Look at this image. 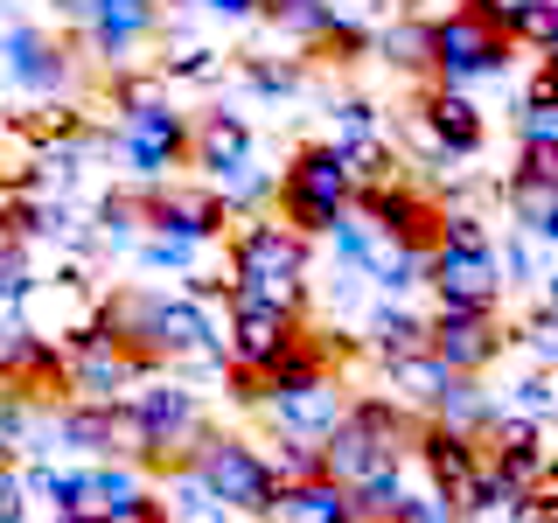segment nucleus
<instances>
[{
  "label": "nucleus",
  "instance_id": "nucleus-33",
  "mask_svg": "<svg viewBox=\"0 0 558 523\" xmlns=\"http://www.w3.org/2000/svg\"><path fill=\"white\" fill-rule=\"evenodd\" d=\"M35 293H43V272H35V258H28V244L14 238L8 252H0V307L8 314H22Z\"/></svg>",
  "mask_w": 558,
  "mask_h": 523
},
{
  "label": "nucleus",
  "instance_id": "nucleus-26",
  "mask_svg": "<svg viewBox=\"0 0 558 523\" xmlns=\"http://www.w3.org/2000/svg\"><path fill=\"white\" fill-rule=\"evenodd\" d=\"M496 412H502V398L488 391L482 377H453V384H447V398H440V405H433L426 418H440V426H453V433H475V440H482V433L496 426Z\"/></svg>",
  "mask_w": 558,
  "mask_h": 523
},
{
  "label": "nucleus",
  "instance_id": "nucleus-53",
  "mask_svg": "<svg viewBox=\"0 0 558 523\" xmlns=\"http://www.w3.org/2000/svg\"><path fill=\"white\" fill-rule=\"evenodd\" d=\"M49 8H57V0H49Z\"/></svg>",
  "mask_w": 558,
  "mask_h": 523
},
{
  "label": "nucleus",
  "instance_id": "nucleus-14",
  "mask_svg": "<svg viewBox=\"0 0 558 523\" xmlns=\"http://www.w3.org/2000/svg\"><path fill=\"white\" fill-rule=\"evenodd\" d=\"M356 217L371 223L384 244H418V252L440 244V196L418 188L412 174H391V182H377V188H356Z\"/></svg>",
  "mask_w": 558,
  "mask_h": 523
},
{
  "label": "nucleus",
  "instance_id": "nucleus-35",
  "mask_svg": "<svg viewBox=\"0 0 558 523\" xmlns=\"http://www.w3.org/2000/svg\"><path fill=\"white\" fill-rule=\"evenodd\" d=\"M502 412H523V418H551L558 412V370H523L510 391H502Z\"/></svg>",
  "mask_w": 558,
  "mask_h": 523
},
{
  "label": "nucleus",
  "instance_id": "nucleus-27",
  "mask_svg": "<svg viewBox=\"0 0 558 523\" xmlns=\"http://www.w3.org/2000/svg\"><path fill=\"white\" fill-rule=\"evenodd\" d=\"M426 258H433V252H418V244H384L377 266H371L377 301H405V293L426 287Z\"/></svg>",
  "mask_w": 558,
  "mask_h": 523
},
{
  "label": "nucleus",
  "instance_id": "nucleus-47",
  "mask_svg": "<svg viewBox=\"0 0 558 523\" xmlns=\"http://www.w3.org/2000/svg\"><path fill=\"white\" fill-rule=\"evenodd\" d=\"M8 475H22V447L0 440V482H8Z\"/></svg>",
  "mask_w": 558,
  "mask_h": 523
},
{
  "label": "nucleus",
  "instance_id": "nucleus-13",
  "mask_svg": "<svg viewBox=\"0 0 558 523\" xmlns=\"http://www.w3.org/2000/svg\"><path fill=\"white\" fill-rule=\"evenodd\" d=\"M140 209H147V231H168V238H196V244H223V231H231V203H223L217 182H154L140 188Z\"/></svg>",
  "mask_w": 558,
  "mask_h": 523
},
{
  "label": "nucleus",
  "instance_id": "nucleus-18",
  "mask_svg": "<svg viewBox=\"0 0 558 523\" xmlns=\"http://www.w3.org/2000/svg\"><path fill=\"white\" fill-rule=\"evenodd\" d=\"M84 453V461H140V433L126 405H98V398H63L57 405V453Z\"/></svg>",
  "mask_w": 558,
  "mask_h": 523
},
{
  "label": "nucleus",
  "instance_id": "nucleus-12",
  "mask_svg": "<svg viewBox=\"0 0 558 523\" xmlns=\"http://www.w3.org/2000/svg\"><path fill=\"white\" fill-rule=\"evenodd\" d=\"M301 328H307V314L252 301V293H231V301H223V356H231L238 370H266V363H279L301 342Z\"/></svg>",
  "mask_w": 558,
  "mask_h": 523
},
{
  "label": "nucleus",
  "instance_id": "nucleus-50",
  "mask_svg": "<svg viewBox=\"0 0 558 523\" xmlns=\"http://www.w3.org/2000/svg\"><path fill=\"white\" fill-rule=\"evenodd\" d=\"M537 244H551V252H558V217H551V231H545V238H537Z\"/></svg>",
  "mask_w": 558,
  "mask_h": 523
},
{
  "label": "nucleus",
  "instance_id": "nucleus-22",
  "mask_svg": "<svg viewBox=\"0 0 558 523\" xmlns=\"http://www.w3.org/2000/svg\"><path fill=\"white\" fill-rule=\"evenodd\" d=\"M426 321L433 314H412L405 301H371V314H363V342H371L377 363L418 356V349H426Z\"/></svg>",
  "mask_w": 558,
  "mask_h": 523
},
{
  "label": "nucleus",
  "instance_id": "nucleus-52",
  "mask_svg": "<svg viewBox=\"0 0 558 523\" xmlns=\"http://www.w3.org/2000/svg\"><path fill=\"white\" fill-rule=\"evenodd\" d=\"M49 523H70V516H49Z\"/></svg>",
  "mask_w": 558,
  "mask_h": 523
},
{
  "label": "nucleus",
  "instance_id": "nucleus-17",
  "mask_svg": "<svg viewBox=\"0 0 558 523\" xmlns=\"http://www.w3.org/2000/svg\"><path fill=\"white\" fill-rule=\"evenodd\" d=\"M258 412H266L272 440H307V447H322L328 433L342 426L349 391H342V377H307V384H287V391H272Z\"/></svg>",
  "mask_w": 558,
  "mask_h": 523
},
{
  "label": "nucleus",
  "instance_id": "nucleus-4",
  "mask_svg": "<svg viewBox=\"0 0 558 523\" xmlns=\"http://www.w3.org/2000/svg\"><path fill=\"white\" fill-rule=\"evenodd\" d=\"M189 475H196L231 516H258V523H266L272 502H279V482H272V467H266V447L244 440V433H217V426H209L203 440H196V453H189Z\"/></svg>",
  "mask_w": 558,
  "mask_h": 523
},
{
  "label": "nucleus",
  "instance_id": "nucleus-48",
  "mask_svg": "<svg viewBox=\"0 0 558 523\" xmlns=\"http://www.w3.org/2000/svg\"><path fill=\"white\" fill-rule=\"evenodd\" d=\"M537 287H545V301H537V307H551V314H558V266H551L545 279H537Z\"/></svg>",
  "mask_w": 558,
  "mask_h": 523
},
{
  "label": "nucleus",
  "instance_id": "nucleus-15",
  "mask_svg": "<svg viewBox=\"0 0 558 523\" xmlns=\"http://www.w3.org/2000/svg\"><path fill=\"white\" fill-rule=\"evenodd\" d=\"M426 349L447 363L453 377H488L496 356L510 349V328H502V314H482V307H433Z\"/></svg>",
  "mask_w": 558,
  "mask_h": 523
},
{
  "label": "nucleus",
  "instance_id": "nucleus-24",
  "mask_svg": "<svg viewBox=\"0 0 558 523\" xmlns=\"http://www.w3.org/2000/svg\"><path fill=\"white\" fill-rule=\"evenodd\" d=\"M371 57H384L398 77L433 84V22H426V14H398V22H384L377 42H371Z\"/></svg>",
  "mask_w": 558,
  "mask_h": 523
},
{
  "label": "nucleus",
  "instance_id": "nucleus-46",
  "mask_svg": "<svg viewBox=\"0 0 558 523\" xmlns=\"http://www.w3.org/2000/svg\"><path fill=\"white\" fill-rule=\"evenodd\" d=\"M14 244V188H0V252Z\"/></svg>",
  "mask_w": 558,
  "mask_h": 523
},
{
  "label": "nucleus",
  "instance_id": "nucleus-43",
  "mask_svg": "<svg viewBox=\"0 0 558 523\" xmlns=\"http://www.w3.org/2000/svg\"><path fill=\"white\" fill-rule=\"evenodd\" d=\"M0 523H28V488H22V475L0 482Z\"/></svg>",
  "mask_w": 558,
  "mask_h": 523
},
{
  "label": "nucleus",
  "instance_id": "nucleus-7",
  "mask_svg": "<svg viewBox=\"0 0 558 523\" xmlns=\"http://www.w3.org/2000/svg\"><path fill=\"white\" fill-rule=\"evenodd\" d=\"M57 14L77 28L84 49H98V63L133 70V49H147L161 35V0H57Z\"/></svg>",
  "mask_w": 558,
  "mask_h": 523
},
{
  "label": "nucleus",
  "instance_id": "nucleus-41",
  "mask_svg": "<svg viewBox=\"0 0 558 523\" xmlns=\"http://www.w3.org/2000/svg\"><path fill=\"white\" fill-rule=\"evenodd\" d=\"M461 8H468V14H482V22H488V28H502V35H517V22H523V14H531V8H537V0H461Z\"/></svg>",
  "mask_w": 558,
  "mask_h": 523
},
{
  "label": "nucleus",
  "instance_id": "nucleus-20",
  "mask_svg": "<svg viewBox=\"0 0 558 523\" xmlns=\"http://www.w3.org/2000/svg\"><path fill=\"white\" fill-rule=\"evenodd\" d=\"M412 461H418V475L440 488V496L461 502V488L482 475V461H488V453H482L475 433H453V426H440V418H426V433H418Z\"/></svg>",
  "mask_w": 558,
  "mask_h": 523
},
{
  "label": "nucleus",
  "instance_id": "nucleus-5",
  "mask_svg": "<svg viewBox=\"0 0 558 523\" xmlns=\"http://www.w3.org/2000/svg\"><path fill=\"white\" fill-rule=\"evenodd\" d=\"M112 154H119V168H126L140 188L174 182V168H189V112L174 98L126 105L119 126H112Z\"/></svg>",
  "mask_w": 558,
  "mask_h": 523
},
{
  "label": "nucleus",
  "instance_id": "nucleus-38",
  "mask_svg": "<svg viewBox=\"0 0 558 523\" xmlns=\"http://www.w3.org/2000/svg\"><path fill=\"white\" fill-rule=\"evenodd\" d=\"M391 523H461V510H453V496H440L433 482H412Z\"/></svg>",
  "mask_w": 558,
  "mask_h": 523
},
{
  "label": "nucleus",
  "instance_id": "nucleus-45",
  "mask_svg": "<svg viewBox=\"0 0 558 523\" xmlns=\"http://www.w3.org/2000/svg\"><path fill=\"white\" fill-rule=\"evenodd\" d=\"M182 8H209V14H231V22H244V14H258L266 0H182Z\"/></svg>",
  "mask_w": 558,
  "mask_h": 523
},
{
  "label": "nucleus",
  "instance_id": "nucleus-44",
  "mask_svg": "<svg viewBox=\"0 0 558 523\" xmlns=\"http://www.w3.org/2000/svg\"><path fill=\"white\" fill-rule=\"evenodd\" d=\"M531 92H551V98H558V35H551L545 49H537V77H531Z\"/></svg>",
  "mask_w": 558,
  "mask_h": 523
},
{
  "label": "nucleus",
  "instance_id": "nucleus-11",
  "mask_svg": "<svg viewBox=\"0 0 558 523\" xmlns=\"http://www.w3.org/2000/svg\"><path fill=\"white\" fill-rule=\"evenodd\" d=\"M426 293H433V307L502 314V258H496V238H482V244H433Z\"/></svg>",
  "mask_w": 558,
  "mask_h": 523
},
{
  "label": "nucleus",
  "instance_id": "nucleus-39",
  "mask_svg": "<svg viewBox=\"0 0 558 523\" xmlns=\"http://www.w3.org/2000/svg\"><path fill=\"white\" fill-rule=\"evenodd\" d=\"M517 342H523V349H531V356H537V363H545V370H558V314H551V307H537V314H531V321H523V328H517Z\"/></svg>",
  "mask_w": 558,
  "mask_h": 523
},
{
  "label": "nucleus",
  "instance_id": "nucleus-6",
  "mask_svg": "<svg viewBox=\"0 0 558 523\" xmlns=\"http://www.w3.org/2000/svg\"><path fill=\"white\" fill-rule=\"evenodd\" d=\"M517 63V42L502 28H488L482 14L447 8L433 14V84H453V92H475V84L502 77Z\"/></svg>",
  "mask_w": 558,
  "mask_h": 523
},
{
  "label": "nucleus",
  "instance_id": "nucleus-32",
  "mask_svg": "<svg viewBox=\"0 0 558 523\" xmlns=\"http://www.w3.org/2000/svg\"><path fill=\"white\" fill-rule=\"evenodd\" d=\"M133 252H140V266H147V272H174V279L203 266V244L196 238H168V231H140Z\"/></svg>",
  "mask_w": 558,
  "mask_h": 523
},
{
  "label": "nucleus",
  "instance_id": "nucleus-16",
  "mask_svg": "<svg viewBox=\"0 0 558 523\" xmlns=\"http://www.w3.org/2000/svg\"><path fill=\"white\" fill-rule=\"evenodd\" d=\"M418 139H433V154L447 161H475L488 147V112L475 105V92H453V84H418Z\"/></svg>",
  "mask_w": 558,
  "mask_h": 523
},
{
  "label": "nucleus",
  "instance_id": "nucleus-49",
  "mask_svg": "<svg viewBox=\"0 0 558 523\" xmlns=\"http://www.w3.org/2000/svg\"><path fill=\"white\" fill-rule=\"evenodd\" d=\"M545 523H558V488H551V496H545Z\"/></svg>",
  "mask_w": 558,
  "mask_h": 523
},
{
  "label": "nucleus",
  "instance_id": "nucleus-34",
  "mask_svg": "<svg viewBox=\"0 0 558 523\" xmlns=\"http://www.w3.org/2000/svg\"><path fill=\"white\" fill-rule=\"evenodd\" d=\"M258 447H266V467H272L279 488H301L314 475H328V467H322V447H307V440H258Z\"/></svg>",
  "mask_w": 558,
  "mask_h": 523
},
{
  "label": "nucleus",
  "instance_id": "nucleus-31",
  "mask_svg": "<svg viewBox=\"0 0 558 523\" xmlns=\"http://www.w3.org/2000/svg\"><path fill=\"white\" fill-rule=\"evenodd\" d=\"M140 231H147V209H140V188H112V196H98V244L126 252V244H140Z\"/></svg>",
  "mask_w": 558,
  "mask_h": 523
},
{
  "label": "nucleus",
  "instance_id": "nucleus-10",
  "mask_svg": "<svg viewBox=\"0 0 558 523\" xmlns=\"http://www.w3.org/2000/svg\"><path fill=\"white\" fill-rule=\"evenodd\" d=\"M252 161H258V126L238 105L189 112V168H203V182L238 188V182H252Z\"/></svg>",
  "mask_w": 558,
  "mask_h": 523
},
{
  "label": "nucleus",
  "instance_id": "nucleus-19",
  "mask_svg": "<svg viewBox=\"0 0 558 523\" xmlns=\"http://www.w3.org/2000/svg\"><path fill=\"white\" fill-rule=\"evenodd\" d=\"M502 203L523 238H545L558 217V154L551 147H517V168L502 174Z\"/></svg>",
  "mask_w": 558,
  "mask_h": 523
},
{
  "label": "nucleus",
  "instance_id": "nucleus-23",
  "mask_svg": "<svg viewBox=\"0 0 558 523\" xmlns=\"http://www.w3.org/2000/svg\"><path fill=\"white\" fill-rule=\"evenodd\" d=\"M266 523H356V502H349V488L336 475H314L301 488H279Z\"/></svg>",
  "mask_w": 558,
  "mask_h": 523
},
{
  "label": "nucleus",
  "instance_id": "nucleus-8",
  "mask_svg": "<svg viewBox=\"0 0 558 523\" xmlns=\"http://www.w3.org/2000/svg\"><path fill=\"white\" fill-rule=\"evenodd\" d=\"M266 28H279L301 57H322V63H363L377 42V28L349 22L336 0H266Z\"/></svg>",
  "mask_w": 558,
  "mask_h": 523
},
{
  "label": "nucleus",
  "instance_id": "nucleus-3",
  "mask_svg": "<svg viewBox=\"0 0 558 523\" xmlns=\"http://www.w3.org/2000/svg\"><path fill=\"white\" fill-rule=\"evenodd\" d=\"M126 418H133V433H140V467L147 475H174V467H189V453H196V440L209 433V412H203V398L189 391L182 377H168V370H154V377H140L126 398Z\"/></svg>",
  "mask_w": 558,
  "mask_h": 523
},
{
  "label": "nucleus",
  "instance_id": "nucleus-2",
  "mask_svg": "<svg viewBox=\"0 0 558 523\" xmlns=\"http://www.w3.org/2000/svg\"><path fill=\"white\" fill-rule=\"evenodd\" d=\"M349 209H356V168L342 161L336 139L293 147V161L272 174V217L293 223L301 238H328Z\"/></svg>",
  "mask_w": 558,
  "mask_h": 523
},
{
  "label": "nucleus",
  "instance_id": "nucleus-36",
  "mask_svg": "<svg viewBox=\"0 0 558 523\" xmlns=\"http://www.w3.org/2000/svg\"><path fill=\"white\" fill-rule=\"evenodd\" d=\"M517 147H551L558 154V98L551 92H523V105H517Z\"/></svg>",
  "mask_w": 558,
  "mask_h": 523
},
{
  "label": "nucleus",
  "instance_id": "nucleus-25",
  "mask_svg": "<svg viewBox=\"0 0 558 523\" xmlns=\"http://www.w3.org/2000/svg\"><path fill=\"white\" fill-rule=\"evenodd\" d=\"M384 377H391V398H405L412 412H433L447 398V384H453V370L433 349H418V356H398V363H384Z\"/></svg>",
  "mask_w": 558,
  "mask_h": 523
},
{
  "label": "nucleus",
  "instance_id": "nucleus-37",
  "mask_svg": "<svg viewBox=\"0 0 558 523\" xmlns=\"http://www.w3.org/2000/svg\"><path fill=\"white\" fill-rule=\"evenodd\" d=\"M161 77H168V84H217V77H223V49H209V42H174V57L161 63Z\"/></svg>",
  "mask_w": 558,
  "mask_h": 523
},
{
  "label": "nucleus",
  "instance_id": "nucleus-28",
  "mask_svg": "<svg viewBox=\"0 0 558 523\" xmlns=\"http://www.w3.org/2000/svg\"><path fill=\"white\" fill-rule=\"evenodd\" d=\"M238 84L258 98H301L307 92V57H244Z\"/></svg>",
  "mask_w": 558,
  "mask_h": 523
},
{
  "label": "nucleus",
  "instance_id": "nucleus-40",
  "mask_svg": "<svg viewBox=\"0 0 558 523\" xmlns=\"http://www.w3.org/2000/svg\"><path fill=\"white\" fill-rule=\"evenodd\" d=\"M482 238H488V223L468 203H440V244H482Z\"/></svg>",
  "mask_w": 558,
  "mask_h": 523
},
{
  "label": "nucleus",
  "instance_id": "nucleus-29",
  "mask_svg": "<svg viewBox=\"0 0 558 523\" xmlns=\"http://www.w3.org/2000/svg\"><path fill=\"white\" fill-rule=\"evenodd\" d=\"M168 488H161V510H168V523H231V510H223L209 488L189 475V467H174V475H161Z\"/></svg>",
  "mask_w": 558,
  "mask_h": 523
},
{
  "label": "nucleus",
  "instance_id": "nucleus-1",
  "mask_svg": "<svg viewBox=\"0 0 558 523\" xmlns=\"http://www.w3.org/2000/svg\"><path fill=\"white\" fill-rule=\"evenodd\" d=\"M223 266H231V293H252V301L293 307V314H307V301H314V238L279 223L272 209L231 217Z\"/></svg>",
  "mask_w": 558,
  "mask_h": 523
},
{
  "label": "nucleus",
  "instance_id": "nucleus-42",
  "mask_svg": "<svg viewBox=\"0 0 558 523\" xmlns=\"http://www.w3.org/2000/svg\"><path fill=\"white\" fill-rule=\"evenodd\" d=\"M496 258H502V287H531V238H510V244H496Z\"/></svg>",
  "mask_w": 558,
  "mask_h": 523
},
{
  "label": "nucleus",
  "instance_id": "nucleus-51",
  "mask_svg": "<svg viewBox=\"0 0 558 523\" xmlns=\"http://www.w3.org/2000/svg\"><path fill=\"white\" fill-rule=\"evenodd\" d=\"M363 8H371V14H377V8H398V0H363Z\"/></svg>",
  "mask_w": 558,
  "mask_h": 523
},
{
  "label": "nucleus",
  "instance_id": "nucleus-9",
  "mask_svg": "<svg viewBox=\"0 0 558 523\" xmlns=\"http://www.w3.org/2000/svg\"><path fill=\"white\" fill-rule=\"evenodd\" d=\"M0 70H8V84L14 92H28V98H70L77 92V49L63 42L57 28H35V22H8L0 28Z\"/></svg>",
  "mask_w": 558,
  "mask_h": 523
},
{
  "label": "nucleus",
  "instance_id": "nucleus-30",
  "mask_svg": "<svg viewBox=\"0 0 558 523\" xmlns=\"http://www.w3.org/2000/svg\"><path fill=\"white\" fill-rule=\"evenodd\" d=\"M328 252H336V272H356V279H371V266H377V252H384V238L371 231V223L349 209V217L328 231Z\"/></svg>",
  "mask_w": 558,
  "mask_h": 523
},
{
  "label": "nucleus",
  "instance_id": "nucleus-21",
  "mask_svg": "<svg viewBox=\"0 0 558 523\" xmlns=\"http://www.w3.org/2000/svg\"><path fill=\"white\" fill-rule=\"evenodd\" d=\"M140 384V370L119 349H63V391L70 398H98V405H119Z\"/></svg>",
  "mask_w": 558,
  "mask_h": 523
}]
</instances>
